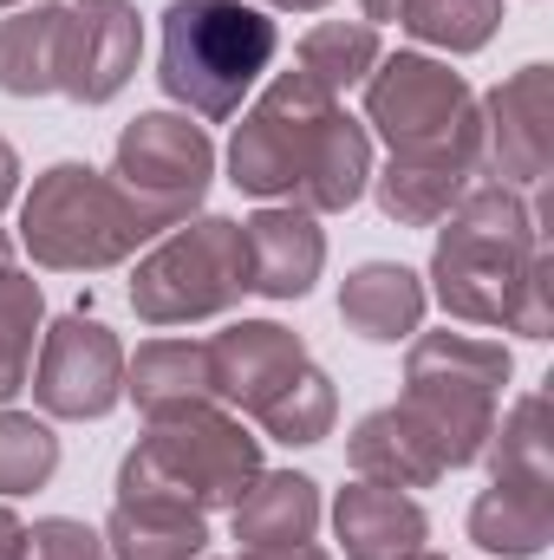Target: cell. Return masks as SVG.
I'll use <instances>...</instances> for the list:
<instances>
[{"label": "cell", "instance_id": "cell-1", "mask_svg": "<svg viewBox=\"0 0 554 560\" xmlns=\"http://www.w3.org/2000/svg\"><path fill=\"white\" fill-rule=\"evenodd\" d=\"M437 235V300L470 326H503L522 339H549V248L535 209L503 183H470Z\"/></svg>", "mask_w": 554, "mask_h": 560}, {"label": "cell", "instance_id": "cell-2", "mask_svg": "<svg viewBox=\"0 0 554 560\" xmlns=\"http://www.w3.org/2000/svg\"><path fill=\"white\" fill-rule=\"evenodd\" d=\"M235 189L287 196V209H353L372 176L366 125H353L333 92H320L307 72H287L262 92V105L242 118L229 150Z\"/></svg>", "mask_w": 554, "mask_h": 560}, {"label": "cell", "instance_id": "cell-3", "mask_svg": "<svg viewBox=\"0 0 554 560\" xmlns=\"http://www.w3.org/2000/svg\"><path fill=\"white\" fill-rule=\"evenodd\" d=\"M366 118L392 143V170H424L450 183H470L483 170V118L470 85L424 52L379 59L366 72Z\"/></svg>", "mask_w": 554, "mask_h": 560}, {"label": "cell", "instance_id": "cell-4", "mask_svg": "<svg viewBox=\"0 0 554 560\" xmlns=\"http://www.w3.org/2000/svg\"><path fill=\"white\" fill-rule=\"evenodd\" d=\"M203 365H209V398H222L229 411H249L280 443H320L333 430L326 372L275 319H242L203 339Z\"/></svg>", "mask_w": 554, "mask_h": 560}, {"label": "cell", "instance_id": "cell-5", "mask_svg": "<svg viewBox=\"0 0 554 560\" xmlns=\"http://www.w3.org/2000/svg\"><path fill=\"white\" fill-rule=\"evenodd\" d=\"M255 476H262V443L242 430V418L196 398V405L150 418V436L118 469V495H170L189 509H235L255 489Z\"/></svg>", "mask_w": 554, "mask_h": 560}, {"label": "cell", "instance_id": "cell-6", "mask_svg": "<svg viewBox=\"0 0 554 560\" xmlns=\"http://www.w3.org/2000/svg\"><path fill=\"white\" fill-rule=\"evenodd\" d=\"M280 33L249 0H170L163 13V92L196 118H235L268 72Z\"/></svg>", "mask_w": 554, "mask_h": 560}, {"label": "cell", "instance_id": "cell-7", "mask_svg": "<svg viewBox=\"0 0 554 560\" xmlns=\"http://www.w3.org/2000/svg\"><path fill=\"white\" fill-rule=\"evenodd\" d=\"M503 385H509V352L496 339H470V332H430L412 346L405 365V418L424 430V443L437 450L443 469H463L489 450V430L503 411Z\"/></svg>", "mask_w": 554, "mask_h": 560}, {"label": "cell", "instance_id": "cell-8", "mask_svg": "<svg viewBox=\"0 0 554 560\" xmlns=\"http://www.w3.org/2000/svg\"><path fill=\"white\" fill-rule=\"evenodd\" d=\"M150 235H163V229L112 176H99L85 163H53L20 209V242L33 248L39 268H112Z\"/></svg>", "mask_w": 554, "mask_h": 560}, {"label": "cell", "instance_id": "cell-9", "mask_svg": "<svg viewBox=\"0 0 554 560\" xmlns=\"http://www.w3.org/2000/svg\"><path fill=\"white\" fill-rule=\"evenodd\" d=\"M496 482L470 509V541L489 555L529 560L554 541V469H549V405L529 392L489 430Z\"/></svg>", "mask_w": 554, "mask_h": 560}, {"label": "cell", "instance_id": "cell-10", "mask_svg": "<svg viewBox=\"0 0 554 560\" xmlns=\"http://www.w3.org/2000/svg\"><path fill=\"white\" fill-rule=\"evenodd\" d=\"M249 293V248H242V222L203 215V222H176L150 261L131 280V306L150 326H183V319H209L222 306H235Z\"/></svg>", "mask_w": 554, "mask_h": 560}, {"label": "cell", "instance_id": "cell-11", "mask_svg": "<svg viewBox=\"0 0 554 560\" xmlns=\"http://www.w3.org/2000/svg\"><path fill=\"white\" fill-rule=\"evenodd\" d=\"M209 170H216V150H209V138H203L189 118H176V112H143L138 125L118 138V170H112V183L138 202L157 229H176V222H189V209L203 202Z\"/></svg>", "mask_w": 554, "mask_h": 560}, {"label": "cell", "instance_id": "cell-12", "mask_svg": "<svg viewBox=\"0 0 554 560\" xmlns=\"http://www.w3.org/2000/svg\"><path fill=\"white\" fill-rule=\"evenodd\" d=\"M26 385H33V398H39L53 418H105V411L125 398V352H118V339H112L99 319L66 313V319L46 332V346H39Z\"/></svg>", "mask_w": 554, "mask_h": 560}, {"label": "cell", "instance_id": "cell-13", "mask_svg": "<svg viewBox=\"0 0 554 560\" xmlns=\"http://www.w3.org/2000/svg\"><path fill=\"white\" fill-rule=\"evenodd\" d=\"M483 163L503 176V189H535L554 163V72L522 66L509 85L489 92V125H483Z\"/></svg>", "mask_w": 554, "mask_h": 560}, {"label": "cell", "instance_id": "cell-14", "mask_svg": "<svg viewBox=\"0 0 554 560\" xmlns=\"http://www.w3.org/2000/svg\"><path fill=\"white\" fill-rule=\"evenodd\" d=\"M138 13L125 0H85L66 13V72L59 92L79 105H105L125 92V79L138 72Z\"/></svg>", "mask_w": 554, "mask_h": 560}, {"label": "cell", "instance_id": "cell-15", "mask_svg": "<svg viewBox=\"0 0 554 560\" xmlns=\"http://www.w3.org/2000/svg\"><path fill=\"white\" fill-rule=\"evenodd\" d=\"M313 528H320V489L293 469L255 476V489L235 502V541L242 560H300L313 555Z\"/></svg>", "mask_w": 554, "mask_h": 560}, {"label": "cell", "instance_id": "cell-16", "mask_svg": "<svg viewBox=\"0 0 554 560\" xmlns=\"http://www.w3.org/2000/svg\"><path fill=\"white\" fill-rule=\"evenodd\" d=\"M242 248H249V287L268 300H300L326 261V235L313 229L307 209H262L255 222H242Z\"/></svg>", "mask_w": 554, "mask_h": 560}, {"label": "cell", "instance_id": "cell-17", "mask_svg": "<svg viewBox=\"0 0 554 560\" xmlns=\"http://www.w3.org/2000/svg\"><path fill=\"white\" fill-rule=\"evenodd\" d=\"M333 522H339V541L346 560H417L424 555V509H417L405 489H379V482H359L333 502Z\"/></svg>", "mask_w": 554, "mask_h": 560}, {"label": "cell", "instance_id": "cell-18", "mask_svg": "<svg viewBox=\"0 0 554 560\" xmlns=\"http://www.w3.org/2000/svg\"><path fill=\"white\" fill-rule=\"evenodd\" d=\"M209 541L203 509L170 502V495H118L105 522V548L118 560H196Z\"/></svg>", "mask_w": 554, "mask_h": 560}, {"label": "cell", "instance_id": "cell-19", "mask_svg": "<svg viewBox=\"0 0 554 560\" xmlns=\"http://www.w3.org/2000/svg\"><path fill=\"white\" fill-rule=\"evenodd\" d=\"M339 313H346V326L359 339L399 346V339H412L417 319H424V287L399 261H366V268H353L346 287H339Z\"/></svg>", "mask_w": 554, "mask_h": 560}, {"label": "cell", "instance_id": "cell-20", "mask_svg": "<svg viewBox=\"0 0 554 560\" xmlns=\"http://www.w3.org/2000/svg\"><path fill=\"white\" fill-rule=\"evenodd\" d=\"M346 456H353L359 482H379V489H424V482L443 476L437 450L424 443V430L399 405L392 411H372V418L359 423L353 443H346Z\"/></svg>", "mask_w": 554, "mask_h": 560}, {"label": "cell", "instance_id": "cell-21", "mask_svg": "<svg viewBox=\"0 0 554 560\" xmlns=\"http://www.w3.org/2000/svg\"><path fill=\"white\" fill-rule=\"evenodd\" d=\"M66 13L72 7H20L13 20H0V92H13V98L59 92V72H66Z\"/></svg>", "mask_w": 554, "mask_h": 560}, {"label": "cell", "instance_id": "cell-22", "mask_svg": "<svg viewBox=\"0 0 554 560\" xmlns=\"http://www.w3.org/2000/svg\"><path fill=\"white\" fill-rule=\"evenodd\" d=\"M125 392L143 411H176L209 398V365H203V339H150L138 359L125 365Z\"/></svg>", "mask_w": 554, "mask_h": 560}, {"label": "cell", "instance_id": "cell-23", "mask_svg": "<svg viewBox=\"0 0 554 560\" xmlns=\"http://www.w3.org/2000/svg\"><path fill=\"white\" fill-rule=\"evenodd\" d=\"M372 20H399L405 33L430 39V46H450V52H476L489 46L496 20H503V0H366Z\"/></svg>", "mask_w": 554, "mask_h": 560}, {"label": "cell", "instance_id": "cell-24", "mask_svg": "<svg viewBox=\"0 0 554 560\" xmlns=\"http://www.w3.org/2000/svg\"><path fill=\"white\" fill-rule=\"evenodd\" d=\"M379 66V39H372V26H346V20H320L307 39H300V72L320 85V92H346V85H359L366 72Z\"/></svg>", "mask_w": 554, "mask_h": 560}, {"label": "cell", "instance_id": "cell-25", "mask_svg": "<svg viewBox=\"0 0 554 560\" xmlns=\"http://www.w3.org/2000/svg\"><path fill=\"white\" fill-rule=\"evenodd\" d=\"M33 339H39V287L0 261V398L26 392L33 378Z\"/></svg>", "mask_w": 554, "mask_h": 560}, {"label": "cell", "instance_id": "cell-26", "mask_svg": "<svg viewBox=\"0 0 554 560\" xmlns=\"http://www.w3.org/2000/svg\"><path fill=\"white\" fill-rule=\"evenodd\" d=\"M53 469H59V436L39 418L0 411V495H26L53 482Z\"/></svg>", "mask_w": 554, "mask_h": 560}, {"label": "cell", "instance_id": "cell-27", "mask_svg": "<svg viewBox=\"0 0 554 560\" xmlns=\"http://www.w3.org/2000/svg\"><path fill=\"white\" fill-rule=\"evenodd\" d=\"M20 560H112V548H105V535H92L85 522L53 515V522H33V528H26Z\"/></svg>", "mask_w": 554, "mask_h": 560}, {"label": "cell", "instance_id": "cell-28", "mask_svg": "<svg viewBox=\"0 0 554 560\" xmlns=\"http://www.w3.org/2000/svg\"><path fill=\"white\" fill-rule=\"evenodd\" d=\"M20 541H26V528L13 522V509H0V560H20Z\"/></svg>", "mask_w": 554, "mask_h": 560}, {"label": "cell", "instance_id": "cell-29", "mask_svg": "<svg viewBox=\"0 0 554 560\" xmlns=\"http://www.w3.org/2000/svg\"><path fill=\"white\" fill-rule=\"evenodd\" d=\"M13 183H20V163H13V150L0 143V209L13 202Z\"/></svg>", "mask_w": 554, "mask_h": 560}, {"label": "cell", "instance_id": "cell-30", "mask_svg": "<svg viewBox=\"0 0 554 560\" xmlns=\"http://www.w3.org/2000/svg\"><path fill=\"white\" fill-rule=\"evenodd\" d=\"M255 7V0H249ZM268 7H300V13H313V7H326V0H268Z\"/></svg>", "mask_w": 554, "mask_h": 560}, {"label": "cell", "instance_id": "cell-31", "mask_svg": "<svg viewBox=\"0 0 554 560\" xmlns=\"http://www.w3.org/2000/svg\"><path fill=\"white\" fill-rule=\"evenodd\" d=\"M0 261H13V242H7V235H0Z\"/></svg>", "mask_w": 554, "mask_h": 560}, {"label": "cell", "instance_id": "cell-32", "mask_svg": "<svg viewBox=\"0 0 554 560\" xmlns=\"http://www.w3.org/2000/svg\"><path fill=\"white\" fill-rule=\"evenodd\" d=\"M417 560H437V555H417Z\"/></svg>", "mask_w": 554, "mask_h": 560}, {"label": "cell", "instance_id": "cell-33", "mask_svg": "<svg viewBox=\"0 0 554 560\" xmlns=\"http://www.w3.org/2000/svg\"><path fill=\"white\" fill-rule=\"evenodd\" d=\"M0 7H13V0H0Z\"/></svg>", "mask_w": 554, "mask_h": 560}]
</instances>
